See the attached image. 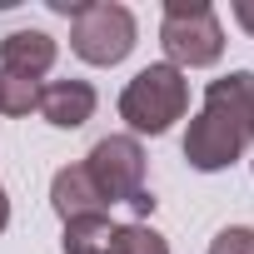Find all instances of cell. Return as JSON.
<instances>
[{"label":"cell","instance_id":"obj_1","mask_svg":"<svg viewBox=\"0 0 254 254\" xmlns=\"http://www.w3.org/2000/svg\"><path fill=\"white\" fill-rule=\"evenodd\" d=\"M249 125H254V70H229L209 80L199 115L185 130V160L199 175L229 170L249 150Z\"/></svg>","mask_w":254,"mask_h":254},{"label":"cell","instance_id":"obj_2","mask_svg":"<svg viewBox=\"0 0 254 254\" xmlns=\"http://www.w3.org/2000/svg\"><path fill=\"white\" fill-rule=\"evenodd\" d=\"M190 110V80L175 65H145L130 85L120 90V120L135 135H165L175 120H185Z\"/></svg>","mask_w":254,"mask_h":254},{"label":"cell","instance_id":"obj_3","mask_svg":"<svg viewBox=\"0 0 254 254\" xmlns=\"http://www.w3.org/2000/svg\"><path fill=\"white\" fill-rule=\"evenodd\" d=\"M165 65L175 70H209L224 55V25L209 10V0H170L160 20Z\"/></svg>","mask_w":254,"mask_h":254},{"label":"cell","instance_id":"obj_4","mask_svg":"<svg viewBox=\"0 0 254 254\" xmlns=\"http://www.w3.org/2000/svg\"><path fill=\"white\" fill-rule=\"evenodd\" d=\"M85 170L95 175V185L110 204H130L140 219L155 209V194L145 185V145L135 135H105L85 155Z\"/></svg>","mask_w":254,"mask_h":254},{"label":"cell","instance_id":"obj_5","mask_svg":"<svg viewBox=\"0 0 254 254\" xmlns=\"http://www.w3.org/2000/svg\"><path fill=\"white\" fill-rule=\"evenodd\" d=\"M135 35L140 25L130 5H120V0H80V10L70 20V50L85 65H120L135 50Z\"/></svg>","mask_w":254,"mask_h":254},{"label":"cell","instance_id":"obj_6","mask_svg":"<svg viewBox=\"0 0 254 254\" xmlns=\"http://www.w3.org/2000/svg\"><path fill=\"white\" fill-rule=\"evenodd\" d=\"M50 204H55V214H60L65 224H75V219H95V214L110 209V199L100 194V185H95V175L85 170V160L55 170V180H50Z\"/></svg>","mask_w":254,"mask_h":254},{"label":"cell","instance_id":"obj_7","mask_svg":"<svg viewBox=\"0 0 254 254\" xmlns=\"http://www.w3.org/2000/svg\"><path fill=\"white\" fill-rule=\"evenodd\" d=\"M55 55H60L55 35H45V30H10L0 40V75H20V80L40 85L55 70Z\"/></svg>","mask_w":254,"mask_h":254},{"label":"cell","instance_id":"obj_8","mask_svg":"<svg viewBox=\"0 0 254 254\" xmlns=\"http://www.w3.org/2000/svg\"><path fill=\"white\" fill-rule=\"evenodd\" d=\"M95 105H100V95H95L90 80H50V85H40V105L35 110L55 130H80L95 115Z\"/></svg>","mask_w":254,"mask_h":254},{"label":"cell","instance_id":"obj_9","mask_svg":"<svg viewBox=\"0 0 254 254\" xmlns=\"http://www.w3.org/2000/svg\"><path fill=\"white\" fill-rule=\"evenodd\" d=\"M110 244H115V219L110 214L75 219V224H65V239H60L65 254H110Z\"/></svg>","mask_w":254,"mask_h":254},{"label":"cell","instance_id":"obj_10","mask_svg":"<svg viewBox=\"0 0 254 254\" xmlns=\"http://www.w3.org/2000/svg\"><path fill=\"white\" fill-rule=\"evenodd\" d=\"M110 254H170V239H165L160 229H150L145 219H135V224H115Z\"/></svg>","mask_w":254,"mask_h":254},{"label":"cell","instance_id":"obj_11","mask_svg":"<svg viewBox=\"0 0 254 254\" xmlns=\"http://www.w3.org/2000/svg\"><path fill=\"white\" fill-rule=\"evenodd\" d=\"M40 105V85L20 75H0V115H30Z\"/></svg>","mask_w":254,"mask_h":254},{"label":"cell","instance_id":"obj_12","mask_svg":"<svg viewBox=\"0 0 254 254\" xmlns=\"http://www.w3.org/2000/svg\"><path fill=\"white\" fill-rule=\"evenodd\" d=\"M209 254H254V229H244V224L219 229V234L209 239Z\"/></svg>","mask_w":254,"mask_h":254},{"label":"cell","instance_id":"obj_13","mask_svg":"<svg viewBox=\"0 0 254 254\" xmlns=\"http://www.w3.org/2000/svg\"><path fill=\"white\" fill-rule=\"evenodd\" d=\"M234 25L254 40V0H234Z\"/></svg>","mask_w":254,"mask_h":254},{"label":"cell","instance_id":"obj_14","mask_svg":"<svg viewBox=\"0 0 254 254\" xmlns=\"http://www.w3.org/2000/svg\"><path fill=\"white\" fill-rule=\"evenodd\" d=\"M5 224H10V194H5V185H0V234H5Z\"/></svg>","mask_w":254,"mask_h":254},{"label":"cell","instance_id":"obj_15","mask_svg":"<svg viewBox=\"0 0 254 254\" xmlns=\"http://www.w3.org/2000/svg\"><path fill=\"white\" fill-rule=\"evenodd\" d=\"M249 155H254V125H249Z\"/></svg>","mask_w":254,"mask_h":254}]
</instances>
